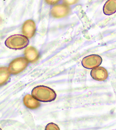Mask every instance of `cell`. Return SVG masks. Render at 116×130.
I'll return each instance as SVG.
<instances>
[{
    "instance_id": "1",
    "label": "cell",
    "mask_w": 116,
    "mask_h": 130,
    "mask_svg": "<svg viewBox=\"0 0 116 130\" xmlns=\"http://www.w3.org/2000/svg\"><path fill=\"white\" fill-rule=\"evenodd\" d=\"M31 94L37 100L44 102L53 101L57 97V94L54 90L44 85H39L33 88Z\"/></svg>"
},
{
    "instance_id": "2",
    "label": "cell",
    "mask_w": 116,
    "mask_h": 130,
    "mask_svg": "<svg viewBox=\"0 0 116 130\" xmlns=\"http://www.w3.org/2000/svg\"><path fill=\"white\" fill-rule=\"evenodd\" d=\"M28 43L29 40L26 37L20 35L10 36L5 42V45L8 48L16 50L25 48Z\"/></svg>"
},
{
    "instance_id": "3",
    "label": "cell",
    "mask_w": 116,
    "mask_h": 130,
    "mask_svg": "<svg viewBox=\"0 0 116 130\" xmlns=\"http://www.w3.org/2000/svg\"><path fill=\"white\" fill-rule=\"evenodd\" d=\"M28 63V61L25 58H17L13 60L9 64L8 71L12 74L17 75L25 70Z\"/></svg>"
},
{
    "instance_id": "4",
    "label": "cell",
    "mask_w": 116,
    "mask_h": 130,
    "mask_svg": "<svg viewBox=\"0 0 116 130\" xmlns=\"http://www.w3.org/2000/svg\"><path fill=\"white\" fill-rule=\"evenodd\" d=\"M102 62V59L100 56L91 55L84 58L82 61V64L86 69H93L99 66Z\"/></svg>"
},
{
    "instance_id": "5",
    "label": "cell",
    "mask_w": 116,
    "mask_h": 130,
    "mask_svg": "<svg viewBox=\"0 0 116 130\" xmlns=\"http://www.w3.org/2000/svg\"><path fill=\"white\" fill-rule=\"evenodd\" d=\"M71 9L68 5L65 4H58L53 7L51 9V15L54 18L60 19L68 15Z\"/></svg>"
},
{
    "instance_id": "6",
    "label": "cell",
    "mask_w": 116,
    "mask_h": 130,
    "mask_svg": "<svg viewBox=\"0 0 116 130\" xmlns=\"http://www.w3.org/2000/svg\"><path fill=\"white\" fill-rule=\"evenodd\" d=\"M36 26L35 22L31 20H27L24 23L22 32L24 36L28 38L33 37L35 33Z\"/></svg>"
},
{
    "instance_id": "7",
    "label": "cell",
    "mask_w": 116,
    "mask_h": 130,
    "mask_svg": "<svg viewBox=\"0 0 116 130\" xmlns=\"http://www.w3.org/2000/svg\"><path fill=\"white\" fill-rule=\"evenodd\" d=\"M91 77L97 81H102L106 80L108 77V72L104 67H97L91 70Z\"/></svg>"
},
{
    "instance_id": "8",
    "label": "cell",
    "mask_w": 116,
    "mask_h": 130,
    "mask_svg": "<svg viewBox=\"0 0 116 130\" xmlns=\"http://www.w3.org/2000/svg\"><path fill=\"white\" fill-rule=\"evenodd\" d=\"M24 54L25 58L31 63L36 62L39 58V54L37 50L33 46L28 47L24 50Z\"/></svg>"
},
{
    "instance_id": "9",
    "label": "cell",
    "mask_w": 116,
    "mask_h": 130,
    "mask_svg": "<svg viewBox=\"0 0 116 130\" xmlns=\"http://www.w3.org/2000/svg\"><path fill=\"white\" fill-rule=\"evenodd\" d=\"M23 103L27 108L31 109H34L39 108L40 106V103L33 96L27 94L24 97Z\"/></svg>"
},
{
    "instance_id": "10",
    "label": "cell",
    "mask_w": 116,
    "mask_h": 130,
    "mask_svg": "<svg viewBox=\"0 0 116 130\" xmlns=\"http://www.w3.org/2000/svg\"><path fill=\"white\" fill-rule=\"evenodd\" d=\"M103 12L107 15H111L116 12V0H108L103 8Z\"/></svg>"
},
{
    "instance_id": "11",
    "label": "cell",
    "mask_w": 116,
    "mask_h": 130,
    "mask_svg": "<svg viewBox=\"0 0 116 130\" xmlns=\"http://www.w3.org/2000/svg\"><path fill=\"white\" fill-rule=\"evenodd\" d=\"M10 73L8 68L6 67H2L1 68V85L5 84L8 80L10 76Z\"/></svg>"
},
{
    "instance_id": "12",
    "label": "cell",
    "mask_w": 116,
    "mask_h": 130,
    "mask_svg": "<svg viewBox=\"0 0 116 130\" xmlns=\"http://www.w3.org/2000/svg\"><path fill=\"white\" fill-rule=\"evenodd\" d=\"M45 130H59L60 129L58 126L56 124L53 123H50L47 124V126H46Z\"/></svg>"
},
{
    "instance_id": "13",
    "label": "cell",
    "mask_w": 116,
    "mask_h": 130,
    "mask_svg": "<svg viewBox=\"0 0 116 130\" xmlns=\"http://www.w3.org/2000/svg\"><path fill=\"white\" fill-rule=\"evenodd\" d=\"M80 0H63L64 4L67 5H72L77 4Z\"/></svg>"
},
{
    "instance_id": "14",
    "label": "cell",
    "mask_w": 116,
    "mask_h": 130,
    "mask_svg": "<svg viewBox=\"0 0 116 130\" xmlns=\"http://www.w3.org/2000/svg\"><path fill=\"white\" fill-rule=\"evenodd\" d=\"M61 0H45V2L49 5H54L60 1Z\"/></svg>"
}]
</instances>
